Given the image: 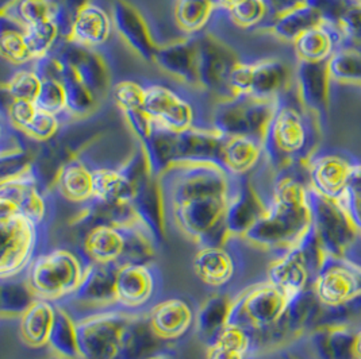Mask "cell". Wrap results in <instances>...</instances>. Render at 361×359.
<instances>
[{"label": "cell", "mask_w": 361, "mask_h": 359, "mask_svg": "<svg viewBox=\"0 0 361 359\" xmlns=\"http://www.w3.org/2000/svg\"><path fill=\"white\" fill-rule=\"evenodd\" d=\"M235 176L215 163H173L157 179L164 227L199 247L224 245Z\"/></svg>", "instance_id": "obj_1"}, {"label": "cell", "mask_w": 361, "mask_h": 359, "mask_svg": "<svg viewBox=\"0 0 361 359\" xmlns=\"http://www.w3.org/2000/svg\"><path fill=\"white\" fill-rule=\"evenodd\" d=\"M312 229L307 168L295 166L275 173L267 211L241 239L264 251L283 254L295 247Z\"/></svg>", "instance_id": "obj_2"}, {"label": "cell", "mask_w": 361, "mask_h": 359, "mask_svg": "<svg viewBox=\"0 0 361 359\" xmlns=\"http://www.w3.org/2000/svg\"><path fill=\"white\" fill-rule=\"evenodd\" d=\"M288 92L278 99L264 138V158L274 173L294 166L307 168L318 151L319 120L303 108L299 99L295 103L287 98Z\"/></svg>", "instance_id": "obj_3"}, {"label": "cell", "mask_w": 361, "mask_h": 359, "mask_svg": "<svg viewBox=\"0 0 361 359\" xmlns=\"http://www.w3.org/2000/svg\"><path fill=\"white\" fill-rule=\"evenodd\" d=\"M163 237L144 219L126 225H97L82 231L80 248L90 262L129 263L153 262L161 248Z\"/></svg>", "instance_id": "obj_4"}, {"label": "cell", "mask_w": 361, "mask_h": 359, "mask_svg": "<svg viewBox=\"0 0 361 359\" xmlns=\"http://www.w3.org/2000/svg\"><path fill=\"white\" fill-rule=\"evenodd\" d=\"M90 263L80 247L47 248L30 265L26 278L37 298L60 303L79 289Z\"/></svg>", "instance_id": "obj_5"}, {"label": "cell", "mask_w": 361, "mask_h": 359, "mask_svg": "<svg viewBox=\"0 0 361 359\" xmlns=\"http://www.w3.org/2000/svg\"><path fill=\"white\" fill-rule=\"evenodd\" d=\"M325 306L312 288L296 294L279 320L263 331L255 332V358L283 353L305 339L321 323Z\"/></svg>", "instance_id": "obj_6"}, {"label": "cell", "mask_w": 361, "mask_h": 359, "mask_svg": "<svg viewBox=\"0 0 361 359\" xmlns=\"http://www.w3.org/2000/svg\"><path fill=\"white\" fill-rule=\"evenodd\" d=\"M0 279L25 275L37 256L48 248L49 229L20 213L0 216Z\"/></svg>", "instance_id": "obj_7"}, {"label": "cell", "mask_w": 361, "mask_h": 359, "mask_svg": "<svg viewBox=\"0 0 361 359\" xmlns=\"http://www.w3.org/2000/svg\"><path fill=\"white\" fill-rule=\"evenodd\" d=\"M295 296L265 279L255 282L234 294L228 323L259 332L275 325Z\"/></svg>", "instance_id": "obj_8"}, {"label": "cell", "mask_w": 361, "mask_h": 359, "mask_svg": "<svg viewBox=\"0 0 361 359\" xmlns=\"http://www.w3.org/2000/svg\"><path fill=\"white\" fill-rule=\"evenodd\" d=\"M328 258L325 247L312 229L295 247L271 262L267 279L287 294L296 296L312 288L314 279Z\"/></svg>", "instance_id": "obj_9"}, {"label": "cell", "mask_w": 361, "mask_h": 359, "mask_svg": "<svg viewBox=\"0 0 361 359\" xmlns=\"http://www.w3.org/2000/svg\"><path fill=\"white\" fill-rule=\"evenodd\" d=\"M53 203L44 188L38 168L29 163L16 175L1 179L0 216L20 213L42 229H49Z\"/></svg>", "instance_id": "obj_10"}, {"label": "cell", "mask_w": 361, "mask_h": 359, "mask_svg": "<svg viewBox=\"0 0 361 359\" xmlns=\"http://www.w3.org/2000/svg\"><path fill=\"white\" fill-rule=\"evenodd\" d=\"M276 103L278 100H263L250 95L222 99L214 108L213 129L226 137H253L264 142Z\"/></svg>", "instance_id": "obj_11"}, {"label": "cell", "mask_w": 361, "mask_h": 359, "mask_svg": "<svg viewBox=\"0 0 361 359\" xmlns=\"http://www.w3.org/2000/svg\"><path fill=\"white\" fill-rule=\"evenodd\" d=\"M312 229L329 257L345 258L360 238L343 199L324 196L310 188Z\"/></svg>", "instance_id": "obj_12"}, {"label": "cell", "mask_w": 361, "mask_h": 359, "mask_svg": "<svg viewBox=\"0 0 361 359\" xmlns=\"http://www.w3.org/2000/svg\"><path fill=\"white\" fill-rule=\"evenodd\" d=\"M119 267L115 263L91 262L79 289L64 301L56 304L68 310L76 322L99 313L121 310L116 296Z\"/></svg>", "instance_id": "obj_13"}, {"label": "cell", "mask_w": 361, "mask_h": 359, "mask_svg": "<svg viewBox=\"0 0 361 359\" xmlns=\"http://www.w3.org/2000/svg\"><path fill=\"white\" fill-rule=\"evenodd\" d=\"M243 239L230 237L219 246L199 247L192 258V270L197 279L213 292H237L233 289L244 272Z\"/></svg>", "instance_id": "obj_14"}, {"label": "cell", "mask_w": 361, "mask_h": 359, "mask_svg": "<svg viewBox=\"0 0 361 359\" xmlns=\"http://www.w3.org/2000/svg\"><path fill=\"white\" fill-rule=\"evenodd\" d=\"M164 278L156 262L129 263L118 270L116 296L119 310L147 313L163 298Z\"/></svg>", "instance_id": "obj_15"}, {"label": "cell", "mask_w": 361, "mask_h": 359, "mask_svg": "<svg viewBox=\"0 0 361 359\" xmlns=\"http://www.w3.org/2000/svg\"><path fill=\"white\" fill-rule=\"evenodd\" d=\"M134 313L111 310L78 322V342L82 359H116L122 336Z\"/></svg>", "instance_id": "obj_16"}, {"label": "cell", "mask_w": 361, "mask_h": 359, "mask_svg": "<svg viewBox=\"0 0 361 359\" xmlns=\"http://www.w3.org/2000/svg\"><path fill=\"white\" fill-rule=\"evenodd\" d=\"M312 291L328 308H336L361 296V265L329 257L312 282Z\"/></svg>", "instance_id": "obj_17"}, {"label": "cell", "mask_w": 361, "mask_h": 359, "mask_svg": "<svg viewBox=\"0 0 361 359\" xmlns=\"http://www.w3.org/2000/svg\"><path fill=\"white\" fill-rule=\"evenodd\" d=\"M195 41L197 87L219 95L221 98H231L230 73L238 63L234 51L212 35H203Z\"/></svg>", "instance_id": "obj_18"}, {"label": "cell", "mask_w": 361, "mask_h": 359, "mask_svg": "<svg viewBox=\"0 0 361 359\" xmlns=\"http://www.w3.org/2000/svg\"><path fill=\"white\" fill-rule=\"evenodd\" d=\"M197 310L184 296L165 297L149 310V323L161 341L176 344L194 331Z\"/></svg>", "instance_id": "obj_19"}, {"label": "cell", "mask_w": 361, "mask_h": 359, "mask_svg": "<svg viewBox=\"0 0 361 359\" xmlns=\"http://www.w3.org/2000/svg\"><path fill=\"white\" fill-rule=\"evenodd\" d=\"M356 163L340 151H317L307 163L310 188L324 196L341 199L348 192L349 177Z\"/></svg>", "instance_id": "obj_20"}, {"label": "cell", "mask_w": 361, "mask_h": 359, "mask_svg": "<svg viewBox=\"0 0 361 359\" xmlns=\"http://www.w3.org/2000/svg\"><path fill=\"white\" fill-rule=\"evenodd\" d=\"M51 54L72 66L78 79L98 101L106 96L110 76L107 66L98 53L66 39L60 46L56 45Z\"/></svg>", "instance_id": "obj_21"}, {"label": "cell", "mask_w": 361, "mask_h": 359, "mask_svg": "<svg viewBox=\"0 0 361 359\" xmlns=\"http://www.w3.org/2000/svg\"><path fill=\"white\" fill-rule=\"evenodd\" d=\"M142 110L166 129L180 132L195 127L191 104L165 85L152 84L145 87Z\"/></svg>", "instance_id": "obj_22"}, {"label": "cell", "mask_w": 361, "mask_h": 359, "mask_svg": "<svg viewBox=\"0 0 361 359\" xmlns=\"http://www.w3.org/2000/svg\"><path fill=\"white\" fill-rule=\"evenodd\" d=\"M331 82L328 63L299 61L296 65V95L303 108L318 120L328 115Z\"/></svg>", "instance_id": "obj_23"}, {"label": "cell", "mask_w": 361, "mask_h": 359, "mask_svg": "<svg viewBox=\"0 0 361 359\" xmlns=\"http://www.w3.org/2000/svg\"><path fill=\"white\" fill-rule=\"evenodd\" d=\"M226 141V135L214 129L192 127L188 130L176 132L175 163H215L225 169L224 150Z\"/></svg>", "instance_id": "obj_24"}, {"label": "cell", "mask_w": 361, "mask_h": 359, "mask_svg": "<svg viewBox=\"0 0 361 359\" xmlns=\"http://www.w3.org/2000/svg\"><path fill=\"white\" fill-rule=\"evenodd\" d=\"M111 18L116 33L123 42L147 63H154L157 46L141 14L125 0H115Z\"/></svg>", "instance_id": "obj_25"}, {"label": "cell", "mask_w": 361, "mask_h": 359, "mask_svg": "<svg viewBox=\"0 0 361 359\" xmlns=\"http://www.w3.org/2000/svg\"><path fill=\"white\" fill-rule=\"evenodd\" d=\"M355 334L349 325L324 323L305 338L315 359H356Z\"/></svg>", "instance_id": "obj_26"}, {"label": "cell", "mask_w": 361, "mask_h": 359, "mask_svg": "<svg viewBox=\"0 0 361 359\" xmlns=\"http://www.w3.org/2000/svg\"><path fill=\"white\" fill-rule=\"evenodd\" d=\"M57 194L80 207L94 200V168L82 158H71L60 166L54 177Z\"/></svg>", "instance_id": "obj_27"}, {"label": "cell", "mask_w": 361, "mask_h": 359, "mask_svg": "<svg viewBox=\"0 0 361 359\" xmlns=\"http://www.w3.org/2000/svg\"><path fill=\"white\" fill-rule=\"evenodd\" d=\"M343 45L344 37L338 26L322 22L300 34L294 42V49L299 61L328 63Z\"/></svg>", "instance_id": "obj_28"}, {"label": "cell", "mask_w": 361, "mask_h": 359, "mask_svg": "<svg viewBox=\"0 0 361 359\" xmlns=\"http://www.w3.org/2000/svg\"><path fill=\"white\" fill-rule=\"evenodd\" d=\"M293 70L279 58H265L252 64L250 96L263 100H278L291 88Z\"/></svg>", "instance_id": "obj_29"}, {"label": "cell", "mask_w": 361, "mask_h": 359, "mask_svg": "<svg viewBox=\"0 0 361 359\" xmlns=\"http://www.w3.org/2000/svg\"><path fill=\"white\" fill-rule=\"evenodd\" d=\"M113 26V18L106 10L97 4L85 3L75 17L68 39L84 48H98L109 41Z\"/></svg>", "instance_id": "obj_30"}, {"label": "cell", "mask_w": 361, "mask_h": 359, "mask_svg": "<svg viewBox=\"0 0 361 359\" xmlns=\"http://www.w3.org/2000/svg\"><path fill=\"white\" fill-rule=\"evenodd\" d=\"M56 303L37 298L19 319V338L33 350L49 346L51 329L56 320Z\"/></svg>", "instance_id": "obj_31"}, {"label": "cell", "mask_w": 361, "mask_h": 359, "mask_svg": "<svg viewBox=\"0 0 361 359\" xmlns=\"http://www.w3.org/2000/svg\"><path fill=\"white\" fill-rule=\"evenodd\" d=\"M154 63L159 68L188 85L197 87V41H178L159 48Z\"/></svg>", "instance_id": "obj_32"}, {"label": "cell", "mask_w": 361, "mask_h": 359, "mask_svg": "<svg viewBox=\"0 0 361 359\" xmlns=\"http://www.w3.org/2000/svg\"><path fill=\"white\" fill-rule=\"evenodd\" d=\"M237 292H214L197 308L194 332L206 347L215 341L222 328L226 326L230 307Z\"/></svg>", "instance_id": "obj_33"}, {"label": "cell", "mask_w": 361, "mask_h": 359, "mask_svg": "<svg viewBox=\"0 0 361 359\" xmlns=\"http://www.w3.org/2000/svg\"><path fill=\"white\" fill-rule=\"evenodd\" d=\"M264 158V144L253 137H228L224 165L231 176H250Z\"/></svg>", "instance_id": "obj_34"}, {"label": "cell", "mask_w": 361, "mask_h": 359, "mask_svg": "<svg viewBox=\"0 0 361 359\" xmlns=\"http://www.w3.org/2000/svg\"><path fill=\"white\" fill-rule=\"evenodd\" d=\"M175 131L166 129L154 120L153 130L144 141H141V149L153 179H159L175 163Z\"/></svg>", "instance_id": "obj_35"}, {"label": "cell", "mask_w": 361, "mask_h": 359, "mask_svg": "<svg viewBox=\"0 0 361 359\" xmlns=\"http://www.w3.org/2000/svg\"><path fill=\"white\" fill-rule=\"evenodd\" d=\"M322 22L324 19L317 8L303 4L271 18L269 30L281 41L294 44L300 34Z\"/></svg>", "instance_id": "obj_36"}, {"label": "cell", "mask_w": 361, "mask_h": 359, "mask_svg": "<svg viewBox=\"0 0 361 359\" xmlns=\"http://www.w3.org/2000/svg\"><path fill=\"white\" fill-rule=\"evenodd\" d=\"M0 313L3 319H20V316L37 300L26 273L17 277L0 279Z\"/></svg>", "instance_id": "obj_37"}, {"label": "cell", "mask_w": 361, "mask_h": 359, "mask_svg": "<svg viewBox=\"0 0 361 359\" xmlns=\"http://www.w3.org/2000/svg\"><path fill=\"white\" fill-rule=\"evenodd\" d=\"M56 310V320L50 335L49 346L54 357L63 359H82L78 342V322L68 310L60 307Z\"/></svg>", "instance_id": "obj_38"}, {"label": "cell", "mask_w": 361, "mask_h": 359, "mask_svg": "<svg viewBox=\"0 0 361 359\" xmlns=\"http://www.w3.org/2000/svg\"><path fill=\"white\" fill-rule=\"evenodd\" d=\"M216 6V0H176V23L184 33H199L209 23Z\"/></svg>", "instance_id": "obj_39"}, {"label": "cell", "mask_w": 361, "mask_h": 359, "mask_svg": "<svg viewBox=\"0 0 361 359\" xmlns=\"http://www.w3.org/2000/svg\"><path fill=\"white\" fill-rule=\"evenodd\" d=\"M331 80L349 85H361V49L343 45L328 61Z\"/></svg>", "instance_id": "obj_40"}, {"label": "cell", "mask_w": 361, "mask_h": 359, "mask_svg": "<svg viewBox=\"0 0 361 359\" xmlns=\"http://www.w3.org/2000/svg\"><path fill=\"white\" fill-rule=\"evenodd\" d=\"M51 14L50 0H11L1 11V17L16 22L23 29L48 20Z\"/></svg>", "instance_id": "obj_41"}, {"label": "cell", "mask_w": 361, "mask_h": 359, "mask_svg": "<svg viewBox=\"0 0 361 359\" xmlns=\"http://www.w3.org/2000/svg\"><path fill=\"white\" fill-rule=\"evenodd\" d=\"M6 20L8 22L10 27L4 22H1V34H0L1 56L10 64H14V65H23L34 60L25 41V35H23L25 29L10 19H6Z\"/></svg>", "instance_id": "obj_42"}, {"label": "cell", "mask_w": 361, "mask_h": 359, "mask_svg": "<svg viewBox=\"0 0 361 359\" xmlns=\"http://www.w3.org/2000/svg\"><path fill=\"white\" fill-rule=\"evenodd\" d=\"M23 35L34 60H38L49 56L56 48L60 32L57 26L48 19L25 27Z\"/></svg>", "instance_id": "obj_43"}, {"label": "cell", "mask_w": 361, "mask_h": 359, "mask_svg": "<svg viewBox=\"0 0 361 359\" xmlns=\"http://www.w3.org/2000/svg\"><path fill=\"white\" fill-rule=\"evenodd\" d=\"M229 10L231 19L241 27H253L271 15L267 0H240Z\"/></svg>", "instance_id": "obj_44"}, {"label": "cell", "mask_w": 361, "mask_h": 359, "mask_svg": "<svg viewBox=\"0 0 361 359\" xmlns=\"http://www.w3.org/2000/svg\"><path fill=\"white\" fill-rule=\"evenodd\" d=\"M42 85V79L35 70H18L8 82L6 84V91L13 100H29L35 101Z\"/></svg>", "instance_id": "obj_45"}, {"label": "cell", "mask_w": 361, "mask_h": 359, "mask_svg": "<svg viewBox=\"0 0 361 359\" xmlns=\"http://www.w3.org/2000/svg\"><path fill=\"white\" fill-rule=\"evenodd\" d=\"M34 103L38 110L56 116L66 111V91L61 82L51 77L42 79L39 94Z\"/></svg>", "instance_id": "obj_46"}, {"label": "cell", "mask_w": 361, "mask_h": 359, "mask_svg": "<svg viewBox=\"0 0 361 359\" xmlns=\"http://www.w3.org/2000/svg\"><path fill=\"white\" fill-rule=\"evenodd\" d=\"M344 45L361 49V0H352L338 22Z\"/></svg>", "instance_id": "obj_47"}, {"label": "cell", "mask_w": 361, "mask_h": 359, "mask_svg": "<svg viewBox=\"0 0 361 359\" xmlns=\"http://www.w3.org/2000/svg\"><path fill=\"white\" fill-rule=\"evenodd\" d=\"M113 96L122 111L141 110L145 100V87L134 82H118L113 89Z\"/></svg>", "instance_id": "obj_48"}, {"label": "cell", "mask_w": 361, "mask_h": 359, "mask_svg": "<svg viewBox=\"0 0 361 359\" xmlns=\"http://www.w3.org/2000/svg\"><path fill=\"white\" fill-rule=\"evenodd\" d=\"M59 126H60L59 116L38 110L33 120L25 127L23 131L34 141L44 142V141H49L54 137V134L59 130Z\"/></svg>", "instance_id": "obj_49"}, {"label": "cell", "mask_w": 361, "mask_h": 359, "mask_svg": "<svg viewBox=\"0 0 361 359\" xmlns=\"http://www.w3.org/2000/svg\"><path fill=\"white\" fill-rule=\"evenodd\" d=\"M359 320H361V296L346 303L344 306H340L336 308L325 307L319 325L338 323V325L352 326L353 323H356Z\"/></svg>", "instance_id": "obj_50"}, {"label": "cell", "mask_w": 361, "mask_h": 359, "mask_svg": "<svg viewBox=\"0 0 361 359\" xmlns=\"http://www.w3.org/2000/svg\"><path fill=\"white\" fill-rule=\"evenodd\" d=\"M38 113V107L34 101L29 100H13L8 108V118L11 126L25 130V127L33 120L34 116Z\"/></svg>", "instance_id": "obj_51"}, {"label": "cell", "mask_w": 361, "mask_h": 359, "mask_svg": "<svg viewBox=\"0 0 361 359\" xmlns=\"http://www.w3.org/2000/svg\"><path fill=\"white\" fill-rule=\"evenodd\" d=\"M229 88L235 95H249L252 88V64L237 63L233 68L229 77Z\"/></svg>", "instance_id": "obj_52"}, {"label": "cell", "mask_w": 361, "mask_h": 359, "mask_svg": "<svg viewBox=\"0 0 361 359\" xmlns=\"http://www.w3.org/2000/svg\"><path fill=\"white\" fill-rule=\"evenodd\" d=\"M123 114H125V118L134 132V135L140 141H144L153 130L154 119H152L142 108L141 110H128V111H123Z\"/></svg>", "instance_id": "obj_53"}, {"label": "cell", "mask_w": 361, "mask_h": 359, "mask_svg": "<svg viewBox=\"0 0 361 359\" xmlns=\"http://www.w3.org/2000/svg\"><path fill=\"white\" fill-rule=\"evenodd\" d=\"M206 359H250L243 351L228 346L213 343L206 347Z\"/></svg>", "instance_id": "obj_54"}, {"label": "cell", "mask_w": 361, "mask_h": 359, "mask_svg": "<svg viewBox=\"0 0 361 359\" xmlns=\"http://www.w3.org/2000/svg\"><path fill=\"white\" fill-rule=\"evenodd\" d=\"M268 7H269V13H271V18L275 15H279L281 13L291 10L298 6H312L315 8L318 0H267Z\"/></svg>", "instance_id": "obj_55"}, {"label": "cell", "mask_w": 361, "mask_h": 359, "mask_svg": "<svg viewBox=\"0 0 361 359\" xmlns=\"http://www.w3.org/2000/svg\"><path fill=\"white\" fill-rule=\"evenodd\" d=\"M341 199H343V201L349 211V215L357 229V232L361 237V195H352V194L346 192Z\"/></svg>", "instance_id": "obj_56"}, {"label": "cell", "mask_w": 361, "mask_h": 359, "mask_svg": "<svg viewBox=\"0 0 361 359\" xmlns=\"http://www.w3.org/2000/svg\"><path fill=\"white\" fill-rule=\"evenodd\" d=\"M348 192L352 195H361V163L353 165L348 184Z\"/></svg>", "instance_id": "obj_57"}, {"label": "cell", "mask_w": 361, "mask_h": 359, "mask_svg": "<svg viewBox=\"0 0 361 359\" xmlns=\"http://www.w3.org/2000/svg\"><path fill=\"white\" fill-rule=\"evenodd\" d=\"M355 357L361 359V328L355 334Z\"/></svg>", "instance_id": "obj_58"}, {"label": "cell", "mask_w": 361, "mask_h": 359, "mask_svg": "<svg viewBox=\"0 0 361 359\" xmlns=\"http://www.w3.org/2000/svg\"><path fill=\"white\" fill-rule=\"evenodd\" d=\"M280 359H303L300 358L299 355H296L295 353H293L291 350H286V351H283L281 353V355H280Z\"/></svg>", "instance_id": "obj_59"}, {"label": "cell", "mask_w": 361, "mask_h": 359, "mask_svg": "<svg viewBox=\"0 0 361 359\" xmlns=\"http://www.w3.org/2000/svg\"><path fill=\"white\" fill-rule=\"evenodd\" d=\"M218 1H219V4H222L225 8H229L233 4H235V3L240 1V0H218Z\"/></svg>", "instance_id": "obj_60"}, {"label": "cell", "mask_w": 361, "mask_h": 359, "mask_svg": "<svg viewBox=\"0 0 361 359\" xmlns=\"http://www.w3.org/2000/svg\"><path fill=\"white\" fill-rule=\"evenodd\" d=\"M175 358V350H171V351H168V353H164L163 355H160V357H157L156 359H173Z\"/></svg>", "instance_id": "obj_61"}, {"label": "cell", "mask_w": 361, "mask_h": 359, "mask_svg": "<svg viewBox=\"0 0 361 359\" xmlns=\"http://www.w3.org/2000/svg\"><path fill=\"white\" fill-rule=\"evenodd\" d=\"M51 359H63V358H59V357H54V358H51Z\"/></svg>", "instance_id": "obj_62"}]
</instances>
